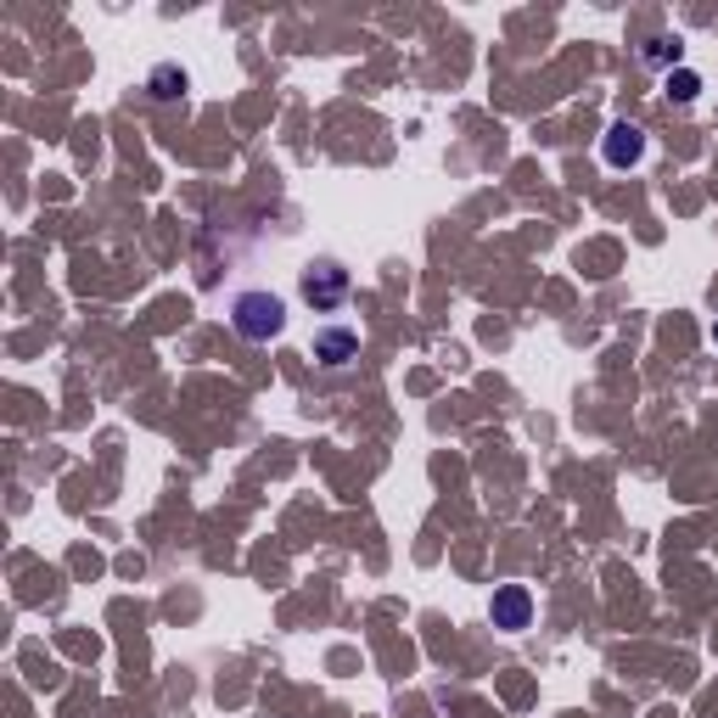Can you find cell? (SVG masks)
I'll list each match as a JSON object with an SVG mask.
<instances>
[{
	"label": "cell",
	"instance_id": "obj_1",
	"mask_svg": "<svg viewBox=\"0 0 718 718\" xmlns=\"http://www.w3.org/2000/svg\"><path fill=\"white\" fill-rule=\"evenodd\" d=\"M231 325H236V337H247V343H270V337H281V325H286V304L275 298V292H236V298H231Z\"/></svg>",
	"mask_w": 718,
	"mask_h": 718
},
{
	"label": "cell",
	"instance_id": "obj_4",
	"mask_svg": "<svg viewBox=\"0 0 718 718\" xmlns=\"http://www.w3.org/2000/svg\"><path fill=\"white\" fill-rule=\"evenodd\" d=\"M601 157H606V169H634L645 157V129L640 124H612L601 136Z\"/></svg>",
	"mask_w": 718,
	"mask_h": 718
},
{
	"label": "cell",
	"instance_id": "obj_7",
	"mask_svg": "<svg viewBox=\"0 0 718 718\" xmlns=\"http://www.w3.org/2000/svg\"><path fill=\"white\" fill-rule=\"evenodd\" d=\"M651 68H663V74H674V68H684V46H679V35H657V40H645V51H640Z\"/></svg>",
	"mask_w": 718,
	"mask_h": 718
},
{
	"label": "cell",
	"instance_id": "obj_6",
	"mask_svg": "<svg viewBox=\"0 0 718 718\" xmlns=\"http://www.w3.org/2000/svg\"><path fill=\"white\" fill-rule=\"evenodd\" d=\"M185 90H191V74L180 68V62H157V68L146 74V95H152V102H185Z\"/></svg>",
	"mask_w": 718,
	"mask_h": 718
},
{
	"label": "cell",
	"instance_id": "obj_9",
	"mask_svg": "<svg viewBox=\"0 0 718 718\" xmlns=\"http://www.w3.org/2000/svg\"><path fill=\"white\" fill-rule=\"evenodd\" d=\"M713 343H718V325H713Z\"/></svg>",
	"mask_w": 718,
	"mask_h": 718
},
{
	"label": "cell",
	"instance_id": "obj_5",
	"mask_svg": "<svg viewBox=\"0 0 718 718\" xmlns=\"http://www.w3.org/2000/svg\"><path fill=\"white\" fill-rule=\"evenodd\" d=\"M309 348H315V359L325 371H343V366L359 359V332H348V325H320Z\"/></svg>",
	"mask_w": 718,
	"mask_h": 718
},
{
	"label": "cell",
	"instance_id": "obj_2",
	"mask_svg": "<svg viewBox=\"0 0 718 718\" xmlns=\"http://www.w3.org/2000/svg\"><path fill=\"white\" fill-rule=\"evenodd\" d=\"M298 292L315 309H343L348 292H354V275L337 265V258H315V265H304V275H298Z\"/></svg>",
	"mask_w": 718,
	"mask_h": 718
},
{
	"label": "cell",
	"instance_id": "obj_3",
	"mask_svg": "<svg viewBox=\"0 0 718 718\" xmlns=\"http://www.w3.org/2000/svg\"><path fill=\"white\" fill-rule=\"evenodd\" d=\"M488 617H495V629H528V624H534V595H528V584H500L495 601H488Z\"/></svg>",
	"mask_w": 718,
	"mask_h": 718
},
{
	"label": "cell",
	"instance_id": "obj_8",
	"mask_svg": "<svg viewBox=\"0 0 718 718\" xmlns=\"http://www.w3.org/2000/svg\"><path fill=\"white\" fill-rule=\"evenodd\" d=\"M663 90H668V102H696V95H702V74L674 68V74L663 79Z\"/></svg>",
	"mask_w": 718,
	"mask_h": 718
}]
</instances>
